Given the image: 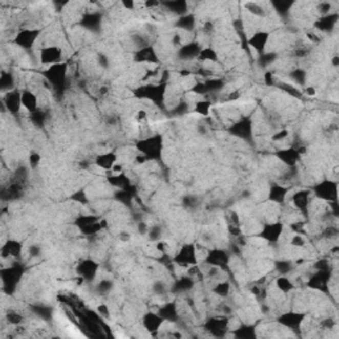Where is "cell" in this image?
Wrapping results in <instances>:
<instances>
[{"label":"cell","mask_w":339,"mask_h":339,"mask_svg":"<svg viewBox=\"0 0 339 339\" xmlns=\"http://www.w3.org/2000/svg\"><path fill=\"white\" fill-rule=\"evenodd\" d=\"M137 150L147 160L160 159L163 151V138L158 134L142 138L137 142Z\"/></svg>","instance_id":"1"},{"label":"cell","mask_w":339,"mask_h":339,"mask_svg":"<svg viewBox=\"0 0 339 339\" xmlns=\"http://www.w3.org/2000/svg\"><path fill=\"white\" fill-rule=\"evenodd\" d=\"M167 92V83L166 82H158V83H146L142 85L138 89L134 90V94L138 98L149 99L151 102L157 103V105H162L164 101Z\"/></svg>","instance_id":"2"},{"label":"cell","mask_w":339,"mask_h":339,"mask_svg":"<svg viewBox=\"0 0 339 339\" xmlns=\"http://www.w3.org/2000/svg\"><path fill=\"white\" fill-rule=\"evenodd\" d=\"M311 192H313V196H315L322 202H338V182L336 180L323 179L313 187Z\"/></svg>","instance_id":"3"},{"label":"cell","mask_w":339,"mask_h":339,"mask_svg":"<svg viewBox=\"0 0 339 339\" xmlns=\"http://www.w3.org/2000/svg\"><path fill=\"white\" fill-rule=\"evenodd\" d=\"M175 265L183 268H194L198 265V250L194 244H183L173 257Z\"/></svg>","instance_id":"4"},{"label":"cell","mask_w":339,"mask_h":339,"mask_svg":"<svg viewBox=\"0 0 339 339\" xmlns=\"http://www.w3.org/2000/svg\"><path fill=\"white\" fill-rule=\"evenodd\" d=\"M67 74L68 65L65 62H60V64L48 67V69L44 72L45 80L48 81L56 90L64 89L65 82H67Z\"/></svg>","instance_id":"5"},{"label":"cell","mask_w":339,"mask_h":339,"mask_svg":"<svg viewBox=\"0 0 339 339\" xmlns=\"http://www.w3.org/2000/svg\"><path fill=\"white\" fill-rule=\"evenodd\" d=\"M2 282H3V289L11 294L13 290L17 288L20 280L23 277V266L12 265L8 268L2 269Z\"/></svg>","instance_id":"6"},{"label":"cell","mask_w":339,"mask_h":339,"mask_svg":"<svg viewBox=\"0 0 339 339\" xmlns=\"http://www.w3.org/2000/svg\"><path fill=\"white\" fill-rule=\"evenodd\" d=\"M285 230V225L281 221H272V223H266L261 230L259 232V237H261L263 240H265L269 244L279 243L280 239L282 237Z\"/></svg>","instance_id":"7"},{"label":"cell","mask_w":339,"mask_h":339,"mask_svg":"<svg viewBox=\"0 0 339 339\" xmlns=\"http://www.w3.org/2000/svg\"><path fill=\"white\" fill-rule=\"evenodd\" d=\"M62 58H64L62 49H61L60 47H57V45L44 47V48H41L40 53H38V61H40V64L47 65V67H52V65L64 62Z\"/></svg>","instance_id":"8"},{"label":"cell","mask_w":339,"mask_h":339,"mask_svg":"<svg viewBox=\"0 0 339 339\" xmlns=\"http://www.w3.org/2000/svg\"><path fill=\"white\" fill-rule=\"evenodd\" d=\"M229 133L235 137L244 139V141H250L253 137L252 119L245 117V118H240L239 121L234 122L229 128Z\"/></svg>","instance_id":"9"},{"label":"cell","mask_w":339,"mask_h":339,"mask_svg":"<svg viewBox=\"0 0 339 339\" xmlns=\"http://www.w3.org/2000/svg\"><path fill=\"white\" fill-rule=\"evenodd\" d=\"M306 320V314L300 313V311H286L279 315L277 323L288 330H298L301 329L302 323Z\"/></svg>","instance_id":"10"},{"label":"cell","mask_w":339,"mask_h":339,"mask_svg":"<svg viewBox=\"0 0 339 339\" xmlns=\"http://www.w3.org/2000/svg\"><path fill=\"white\" fill-rule=\"evenodd\" d=\"M38 36H40V31H38V29L26 28L22 29V31H19V32L16 33L13 41H15V44H16L17 47L27 51V49H31L33 45H35Z\"/></svg>","instance_id":"11"},{"label":"cell","mask_w":339,"mask_h":339,"mask_svg":"<svg viewBox=\"0 0 339 339\" xmlns=\"http://www.w3.org/2000/svg\"><path fill=\"white\" fill-rule=\"evenodd\" d=\"M229 253L225 249H220V248H214L205 255L204 263L209 266H215V268L223 269L229 264Z\"/></svg>","instance_id":"12"},{"label":"cell","mask_w":339,"mask_h":339,"mask_svg":"<svg viewBox=\"0 0 339 339\" xmlns=\"http://www.w3.org/2000/svg\"><path fill=\"white\" fill-rule=\"evenodd\" d=\"M99 264L97 261L92 259L82 260L78 266H77V273H78V277L87 282H93L96 280V276L98 273Z\"/></svg>","instance_id":"13"},{"label":"cell","mask_w":339,"mask_h":339,"mask_svg":"<svg viewBox=\"0 0 339 339\" xmlns=\"http://www.w3.org/2000/svg\"><path fill=\"white\" fill-rule=\"evenodd\" d=\"M205 330L214 336H224L229 330V320L227 317H214L205 322Z\"/></svg>","instance_id":"14"},{"label":"cell","mask_w":339,"mask_h":339,"mask_svg":"<svg viewBox=\"0 0 339 339\" xmlns=\"http://www.w3.org/2000/svg\"><path fill=\"white\" fill-rule=\"evenodd\" d=\"M3 106L11 114H19L22 110V92L17 89L10 90L4 93Z\"/></svg>","instance_id":"15"},{"label":"cell","mask_w":339,"mask_h":339,"mask_svg":"<svg viewBox=\"0 0 339 339\" xmlns=\"http://www.w3.org/2000/svg\"><path fill=\"white\" fill-rule=\"evenodd\" d=\"M329 281H330V270H317L314 274L310 276L307 281V286L311 289H315L318 291H329Z\"/></svg>","instance_id":"16"},{"label":"cell","mask_w":339,"mask_h":339,"mask_svg":"<svg viewBox=\"0 0 339 339\" xmlns=\"http://www.w3.org/2000/svg\"><path fill=\"white\" fill-rule=\"evenodd\" d=\"M134 61L138 64H158L159 56L151 45H144L134 53Z\"/></svg>","instance_id":"17"},{"label":"cell","mask_w":339,"mask_h":339,"mask_svg":"<svg viewBox=\"0 0 339 339\" xmlns=\"http://www.w3.org/2000/svg\"><path fill=\"white\" fill-rule=\"evenodd\" d=\"M274 155L279 158V160L281 163L286 164L288 167H294L297 166V163L300 162V159H301L302 154L295 147H288V149L285 147L276 151Z\"/></svg>","instance_id":"18"},{"label":"cell","mask_w":339,"mask_h":339,"mask_svg":"<svg viewBox=\"0 0 339 339\" xmlns=\"http://www.w3.org/2000/svg\"><path fill=\"white\" fill-rule=\"evenodd\" d=\"M269 38H270V33H269L268 31H256V32L248 38V41L246 43H248L250 48L255 49L259 55H261V53L265 52Z\"/></svg>","instance_id":"19"},{"label":"cell","mask_w":339,"mask_h":339,"mask_svg":"<svg viewBox=\"0 0 339 339\" xmlns=\"http://www.w3.org/2000/svg\"><path fill=\"white\" fill-rule=\"evenodd\" d=\"M311 200H313L311 189H300V191H295L291 196V203L298 211H306L309 205L311 204Z\"/></svg>","instance_id":"20"},{"label":"cell","mask_w":339,"mask_h":339,"mask_svg":"<svg viewBox=\"0 0 339 339\" xmlns=\"http://www.w3.org/2000/svg\"><path fill=\"white\" fill-rule=\"evenodd\" d=\"M163 318L160 317L158 313H154V311H149L142 318V325L151 334H155L157 331H159L162 326H163Z\"/></svg>","instance_id":"21"},{"label":"cell","mask_w":339,"mask_h":339,"mask_svg":"<svg viewBox=\"0 0 339 339\" xmlns=\"http://www.w3.org/2000/svg\"><path fill=\"white\" fill-rule=\"evenodd\" d=\"M118 163V154L114 151H106V153L98 154L94 159V164L98 168L112 170L115 164Z\"/></svg>","instance_id":"22"},{"label":"cell","mask_w":339,"mask_h":339,"mask_svg":"<svg viewBox=\"0 0 339 339\" xmlns=\"http://www.w3.org/2000/svg\"><path fill=\"white\" fill-rule=\"evenodd\" d=\"M0 252L3 259H17L23 252V244L17 240H8L2 245Z\"/></svg>","instance_id":"23"},{"label":"cell","mask_w":339,"mask_h":339,"mask_svg":"<svg viewBox=\"0 0 339 339\" xmlns=\"http://www.w3.org/2000/svg\"><path fill=\"white\" fill-rule=\"evenodd\" d=\"M200 51H202V47L199 43H187V44H182L179 52H178V56L182 60H194V58H198Z\"/></svg>","instance_id":"24"},{"label":"cell","mask_w":339,"mask_h":339,"mask_svg":"<svg viewBox=\"0 0 339 339\" xmlns=\"http://www.w3.org/2000/svg\"><path fill=\"white\" fill-rule=\"evenodd\" d=\"M22 106L28 113H35L38 110V98L32 90L24 89L22 90Z\"/></svg>","instance_id":"25"},{"label":"cell","mask_w":339,"mask_h":339,"mask_svg":"<svg viewBox=\"0 0 339 339\" xmlns=\"http://www.w3.org/2000/svg\"><path fill=\"white\" fill-rule=\"evenodd\" d=\"M288 187L282 186V184H273L269 188L268 200L276 203V204H284L285 200H286V196H288Z\"/></svg>","instance_id":"26"},{"label":"cell","mask_w":339,"mask_h":339,"mask_svg":"<svg viewBox=\"0 0 339 339\" xmlns=\"http://www.w3.org/2000/svg\"><path fill=\"white\" fill-rule=\"evenodd\" d=\"M159 314L160 317L163 318L164 322H176V321L179 320V311H178V307H176L175 304H166L163 306L159 307V310L157 311Z\"/></svg>","instance_id":"27"},{"label":"cell","mask_w":339,"mask_h":339,"mask_svg":"<svg viewBox=\"0 0 339 339\" xmlns=\"http://www.w3.org/2000/svg\"><path fill=\"white\" fill-rule=\"evenodd\" d=\"M101 15L97 12H92V13H87V15H83V17L81 19V26L83 28L89 29V31H96V29L99 28L101 26Z\"/></svg>","instance_id":"28"},{"label":"cell","mask_w":339,"mask_h":339,"mask_svg":"<svg viewBox=\"0 0 339 339\" xmlns=\"http://www.w3.org/2000/svg\"><path fill=\"white\" fill-rule=\"evenodd\" d=\"M108 182H109L110 186L117 189H126L130 186V179L125 173L113 174L112 176L108 178Z\"/></svg>","instance_id":"29"},{"label":"cell","mask_w":339,"mask_h":339,"mask_svg":"<svg viewBox=\"0 0 339 339\" xmlns=\"http://www.w3.org/2000/svg\"><path fill=\"white\" fill-rule=\"evenodd\" d=\"M232 335L239 339H253L256 338V326L253 325H241L235 330Z\"/></svg>","instance_id":"30"},{"label":"cell","mask_w":339,"mask_h":339,"mask_svg":"<svg viewBox=\"0 0 339 339\" xmlns=\"http://www.w3.org/2000/svg\"><path fill=\"white\" fill-rule=\"evenodd\" d=\"M336 20H338V16H336V15L327 13V15H325V16H322L320 20H318L315 27L320 28L321 31H323V32H329V31H331V29L334 28Z\"/></svg>","instance_id":"31"},{"label":"cell","mask_w":339,"mask_h":339,"mask_svg":"<svg viewBox=\"0 0 339 339\" xmlns=\"http://www.w3.org/2000/svg\"><path fill=\"white\" fill-rule=\"evenodd\" d=\"M276 288L279 289L281 293H284V294H288L291 290H294L295 286L288 276L280 274L279 277L276 279Z\"/></svg>","instance_id":"32"},{"label":"cell","mask_w":339,"mask_h":339,"mask_svg":"<svg viewBox=\"0 0 339 339\" xmlns=\"http://www.w3.org/2000/svg\"><path fill=\"white\" fill-rule=\"evenodd\" d=\"M13 87H15V77H13V74L7 71L2 72V74H0V88H2L3 94L15 89Z\"/></svg>","instance_id":"33"},{"label":"cell","mask_w":339,"mask_h":339,"mask_svg":"<svg viewBox=\"0 0 339 339\" xmlns=\"http://www.w3.org/2000/svg\"><path fill=\"white\" fill-rule=\"evenodd\" d=\"M212 110V102L209 99H199L198 102L195 103V108H194V112L196 114L202 115V117H208L211 114Z\"/></svg>","instance_id":"34"},{"label":"cell","mask_w":339,"mask_h":339,"mask_svg":"<svg viewBox=\"0 0 339 339\" xmlns=\"http://www.w3.org/2000/svg\"><path fill=\"white\" fill-rule=\"evenodd\" d=\"M198 60L202 62H218L219 55L214 48H202L198 56Z\"/></svg>","instance_id":"35"},{"label":"cell","mask_w":339,"mask_h":339,"mask_svg":"<svg viewBox=\"0 0 339 339\" xmlns=\"http://www.w3.org/2000/svg\"><path fill=\"white\" fill-rule=\"evenodd\" d=\"M176 27L183 29V31L189 32V31H192L194 27H195V17H194V15H189V13L183 15V16L179 17L178 23H176Z\"/></svg>","instance_id":"36"},{"label":"cell","mask_w":339,"mask_h":339,"mask_svg":"<svg viewBox=\"0 0 339 339\" xmlns=\"http://www.w3.org/2000/svg\"><path fill=\"white\" fill-rule=\"evenodd\" d=\"M164 6L168 7V10L171 12L176 13V15H187V7L188 4L184 3V2H168V3H164Z\"/></svg>","instance_id":"37"},{"label":"cell","mask_w":339,"mask_h":339,"mask_svg":"<svg viewBox=\"0 0 339 339\" xmlns=\"http://www.w3.org/2000/svg\"><path fill=\"white\" fill-rule=\"evenodd\" d=\"M215 294H218L219 297H227L230 291V284L227 281H219L218 284L215 285L214 290Z\"/></svg>","instance_id":"38"},{"label":"cell","mask_w":339,"mask_h":339,"mask_svg":"<svg viewBox=\"0 0 339 339\" xmlns=\"http://www.w3.org/2000/svg\"><path fill=\"white\" fill-rule=\"evenodd\" d=\"M192 285H194V280H192V277L189 276V277H183V279H180L179 281L176 282L175 286L178 291H187L191 290Z\"/></svg>","instance_id":"39"},{"label":"cell","mask_w":339,"mask_h":339,"mask_svg":"<svg viewBox=\"0 0 339 339\" xmlns=\"http://www.w3.org/2000/svg\"><path fill=\"white\" fill-rule=\"evenodd\" d=\"M306 72L302 71V69H295L290 73V78L297 83L298 87H302L306 82Z\"/></svg>","instance_id":"40"},{"label":"cell","mask_w":339,"mask_h":339,"mask_svg":"<svg viewBox=\"0 0 339 339\" xmlns=\"http://www.w3.org/2000/svg\"><path fill=\"white\" fill-rule=\"evenodd\" d=\"M112 289H113V282L110 281V280H102V281H99L98 285H97V291L102 295L108 294Z\"/></svg>","instance_id":"41"},{"label":"cell","mask_w":339,"mask_h":339,"mask_svg":"<svg viewBox=\"0 0 339 339\" xmlns=\"http://www.w3.org/2000/svg\"><path fill=\"white\" fill-rule=\"evenodd\" d=\"M245 7H246V10L249 11L250 13H253L255 16H264V15H265V11H264V8L261 4L248 3Z\"/></svg>","instance_id":"42"},{"label":"cell","mask_w":339,"mask_h":339,"mask_svg":"<svg viewBox=\"0 0 339 339\" xmlns=\"http://www.w3.org/2000/svg\"><path fill=\"white\" fill-rule=\"evenodd\" d=\"M259 56V64H261L263 67H268V65L273 64V61L276 60L274 53H266V52H264V53Z\"/></svg>","instance_id":"43"},{"label":"cell","mask_w":339,"mask_h":339,"mask_svg":"<svg viewBox=\"0 0 339 339\" xmlns=\"http://www.w3.org/2000/svg\"><path fill=\"white\" fill-rule=\"evenodd\" d=\"M276 268H277V270H279L280 274L288 276V273L290 272L291 268H293V265L290 264V261H286V260H284V261H279V263L276 264Z\"/></svg>","instance_id":"44"},{"label":"cell","mask_w":339,"mask_h":339,"mask_svg":"<svg viewBox=\"0 0 339 339\" xmlns=\"http://www.w3.org/2000/svg\"><path fill=\"white\" fill-rule=\"evenodd\" d=\"M72 199H73L74 202L81 203V204H87L88 203V196L87 194H85V191H82V189L74 192V195L72 196Z\"/></svg>","instance_id":"45"},{"label":"cell","mask_w":339,"mask_h":339,"mask_svg":"<svg viewBox=\"0 0 339 339\" xmlns=\"http://www.w3.org/2000/svg\"><path fill=\"white\" fill-rule=\"evenodd\" d=\"M7 320L11 325H20L23 322V317L20 314L15 313V311H10V313L7 314Z\"/></svg>","instance_id":"46"},{"label":"cell","mask_w":339,"mask_h":339,"mask_svg":"<svg viewBox=\"0 0 339 339\" xmlns=\"http://www.w3.org/2000/svg\"><path fill=\"white\" fill-rule=\"evenodd\" d=\"M305 244H306V241H305L304 236H301L300 234H295L290 240V245L295 246V248H302V246H305Z\"/></svg>","instance_id":"47"},{"label":"cell","mask_w":339,"mask_h":339,"mask_svg":"<svg viewBox=\"0 0 339 339\" xmlns=\"http://www.w3.org/2000/svg\"><path fill=\"white\" fill-rule=\"evenodd\" d=\"M288 137H289L288 130H286V129H282V130L277 132L276 134H273L272 139L274 142H281V141H284V139H286Z\"/></svg>","instance_id":"48"},{"label":"cell","mask_w":339,"mask_h":339,"mask_svg":"<svg viewBox=\"0 0 339 339\" xmlns=\"http://www.w3.org/2000/svg\"><path fill=\"white\" fill-rule=\"evenodd\" d=\"M40 163H41V157H40L38 154L32 153L29 155V166L32 167V168L37 167Z\"/></svg>","instance_id":"49"},{"label":"cell","mask_w":339,"mask_h":339,"mask_svg":"<svg viewBox=\"0 0 339 339\" xmlns=\"http://www.w3.org/2000/svg\"><path fill=\"white\" fill-rule=\"evenodd\" d=\"M97 311H98L99 317L105 318V320H109V318H110L109 307L106 306V305H99L98 309H97Z\"/></svg>","instance_id":"50"},{"label":"cell","mask_w":339,"mask_h":339,"mask_svg":"<svg viewBox=\"0 0 339 339\" xmlns=\"http://www.w3.org/2000/svg\"><path fill=\"white\" fill-rule=\"evenodd\" d=\"M147 119V113L144 110H138V113L135 114V121L137 122H143Z\"/></svg>","instance_id":"51"}]
</instances>
